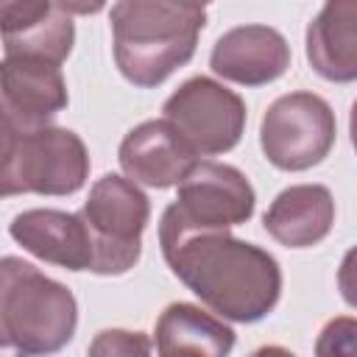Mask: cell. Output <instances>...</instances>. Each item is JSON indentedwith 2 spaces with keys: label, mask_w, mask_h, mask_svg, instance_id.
<instances>
[{
  "label": "cell",
  "mask_w": 357,
  "mask_h": 357,
  "mask_svg": "<svg viewBox=\"0 0 357 357\" xmlns=\"http://www.w3.org/2000/svg\"><path fill=\"white\" fill-rule=\"evenodd\" d=\"M11 237L33 257L61 265L67 271H92L95 248L84 218L61 209H28L20 212L11 226Z\"/></svg>",
  "instance_id": "obj_13"
},
{
  "label": "cell",
  "mask_w": 357,
  "mask_h": 357,
  "mask_svg": "<svg viewBox=\"0 0 357 357\" xmlns=\"http://www.w3.org/2000/svg\"><path fill=\"white\" fill-rule=\"evenodd\" d=\"M25 268V259L20 257H0V357H25L22 351L14 349V343L8 340V332H6V318H3V301H6V293L14 282V276Z\"/></svg>",
  "instance_id": "obj_20"
},
{
  "label": "cell",
  "mask_w": 357,
  "mask_h": 357,
  "mask_svg": "<svg viewBox=\"0 0 357 357\" xmlns=\"http://www.w3.org/2000/svg\"><path fill=\"white\" fill-rule=\"evenodd\" d=\"M307 59L312 70L335 84L357 78V3H326L307 28Z\"/></svg>",
  "instance_id": "obj_15"
},
{
  "label": "cell",
  "mask_w": 357,
  "mask_h": 357,
  "mask_svg": "<svg viewBox=\"0 0 357 357\" xmlns=\"http://www.w3.org/2000/svg\"><path fill=\"white\" fill-rule=\"evenodd\" d=\"M3 318L8 340L17 351L25 357H47L73 340L78 307L61 282L25 262L6 293Z\"/></svg>",
  "instance_id": "obj_4"
},
{
  "label": "cell",
  "mask_w": 357,
  "mask_h": 357,
  "mask_svg": "<svg viewBox=\"0 0 357 357\" xmlns=\"http://www.w3.org/2000/svg\"><path fill=\"white\" fill-rule=\"evenodd\" d=\"M25 128L14 123V117L0 106V198L17 195V156Z\"/></svg>",
  "instance_id": "obj_17"
},
{
  "label": "cell",
  "mask_w": 357,
  "mask_h": 357,
  "mask_svg": "<svg viewBox=\"0 0 357 357\" xmlns=\"http://www.w3.org/2000/svg\"><path fill=\"white\" fill-rule=\"evenodd\" d=\"M165 117L195 156H215L231 151L245 128V103L237 92L212 78L184 81L167 100Z\"/></svg>",
  "instance_id": "obj_7"
},
{
  "label": "cell",
  "mask_w": 357,
  "mask_h": 357,
  "mask_svg": "<svg viewBox=\"0 0 357 357\" xmlns=\"http://www.w3.org/2000/svg\"><path fill=\"white\" fill-rule=\"evenodd\" d=\"M114 61L126 81L151 89L195 53L206 8L198 3L123 0L112 6Z\"/></svg>",
  "instance_id": "obj_2"
},
{
  "label": "cell",
  "mask_w": 357,
  "mask_h": 357,
  "mask_svg": "<svg viewBox=\"0 0 357 357\" xmlns=\"http://www.w3.org/2000/svg\"><path fill=\"white\" fill-rule=\"evenodd\" d=\"M0 36L6 56L42 59L61 67L73 50L75 25L64 3L0 0Z\"/></svg>",
  "instance_id": "obj_9"
},
{
  "label": "cell",
  "mask_w": 357,
  "mask_h": 357,
  "mask_svg": "<svg viewBox=\"0 0 357 357\" xmlns=\"http://www.w3.org/2000/svg\"><path fill=\"white\" fill-rule=\"evenodd\" d=\"M209 67L226 81L262 86L284 75L290 67V45L276 28L237 25L215 42Z\"/></svg>",
  "instance_id": "obj_11"
},
{
  "label": "cell",
  "mask_w": 357,
  "mask_h": 357,
  "mask_svg": "<svg viewBox=\"0 0 357 357\" xmlns=\"http://www.w3.org/2000/svg\"><path fill=\"white\" fill-rule=\"evenodd\" d=\"M0 106L20 128H45V123L67 106L61 67L42 59L6 56L0 61Z\"/></svg>",
  "instance_id": "obj_10"
},
{
  "label": "cell",
  "mask_w": 357,
  "mask_h": 357,
  "mask_svg": "<svg viewBox=\"0 0 357 357\" xmlns=\"http://www.w3.org/2000/svg\"><path fill=\"white\" fill-rule=\"evenodd\" d=\"M354 335L357 324L351 315L332 318L318 335L315 357H354Z\"/></svg>",
  "instance_id": "obj_19"
},
{
  "label": "cell",
  "mask_w": 357,
  "mask_h": 357,
  "mask_svg": "<svg viewBox=\"0 0 357 357\" xmlns=\"http://www.w3.org/2000/svg\"><path fill=\"white\" fill-rule=\"evenodd\" d=\"M234 332L195 304H170L156 321V357H229Z\"/></svg>",
  "instance_id": "obj_16"
},
{
  "label": "cell",
  "mask_w": 357,
  "mask_h": 357,
  "mask_svg": "<svg viewBox=\"0 0 357 357\" xmlns=\"http://www.w3.org/2000/svg\"><path fill=\"white\" fill-rule=\"evenodd\" d=\"M254 187L237 167L195 162L178 181L176 201L162 215L159 243L198 231H229L254 215Z\"/></svg>",
  "instance_id": "obj_3"
},
{
  "label": "cell",
  "mask_w": 357,
  "mask_h": 357,
  "mask_svg": "<svg viewBox=\"0 0 357 357\" xmlns=\"http://www.w3.org/2000/svg\"><path fill=\"white\" fill-rule=\"evenodd\" d=\"M170 271L218 315L240 324L262 321L279 301V262L229 231H198L162 243Z\"/></svg>",
  "instance_id": "obj_1"
},
{
  "label": "cell",
  "mask_w": 357,
  "mask_h": 357,
  "mask_svg": "<svg viewBox=\"0 0 357 357\" xmlns=\"http://www.w3.org/2000/svg\"><path fill=\"white\" fill-rule=\"evenodd\" d=\"M335 223V201L324 184H296L282 190L265 212V231L287 248L321 243Z\"/></svg>",
  "instance_id": "obj_14"
},
{
  "label": "cell",
  "mask_w": 357,
  "mask_h": 357,
  "mask_svg": "<svg viewBox=\"0 0 357 357\" xmlns=\"http://www.w3.org/2000/svg\"><path fill=\"white\" fill-rule=\"evenodd\" d=\"M195 162L198 156L187 148V142L167 120L139 123L120 142V167L134 184L156 190L173 187L192 170Z\"/></svg>",
  "instance_id": "obj_12"
},
{
  "label": "cell",
  "mask_w": 357,
  "mask_h": 357,
  "mask_svg": "<svg viewBox=\"0 0 357 357\" xmlns=\"http://www.w3.org/2000/svg\"><path fill=\"white\" fill-rule=\"evenodd\" d=\"M251 357H296V354L287 351L284 346H262V349H257Z\"/></svg>",
  "instance_id": "obj_21"
},
{
  "label": "cell",
  "mask_w": 357,
  "mask_h": 357,
  "mask_svg": "<svg viewBox=\"0 0 357 357\" xmlns=\"http://www.w3.org/2000/svg\"><path fill=\"white\" fill-rule=\"evenodd\" d=\"M89 176V153L81 137L70 128H33L22 134L17 156L20 192L70 195Z\"/></svg>",
  "instance_id": "obj_8"
},
{
  "label": "cell",
  "mask_w": 357,
  "mask_h": 357,
  "mask_svg": "<svg viewBox=\"0 0 357 357\" xmlns=\"http://www.w3.org/2000/svg\"><path fill=\"white\" fill-rule=\"evenodd\" d=\"M86 357H151V337L128 329H103L89 343Z\"/></svg>",
  "instance_id": "obj_18"
},
{
  "label": "cell",
  "mask_w": 357,
  "mask_h": 357,
  "mask_svg": "<svg viewBox=\"0 0 357 357\" xmlns=\"http://www.w3.org/2000/svg\"><path fill=\"white\" fill-rule=\"evenodd\" d=\"M337 134L335 112L312 92H290L276 98L259 128L265 159L279 170H307L332 151Z\"/></svg>",
  "instance_id": "obj_6"
},
{
  "label": "cell",
  "mask_w": 357,
  "mask_h": 357,
  "mask_svg": "<svg viewBox=\"0 0 357 357\" xmlns=\"http://www.w3.org/2000/svg\"><path fill=\"white\" fill-rule=\"evenodd\" d=\"M78 215L84 218L95 248L92 273L117 276L137 265L151 206L134 181L114 173L98 178Z\"/></svg>",
  "instance_id": "obj_5"
}]
</instances>
